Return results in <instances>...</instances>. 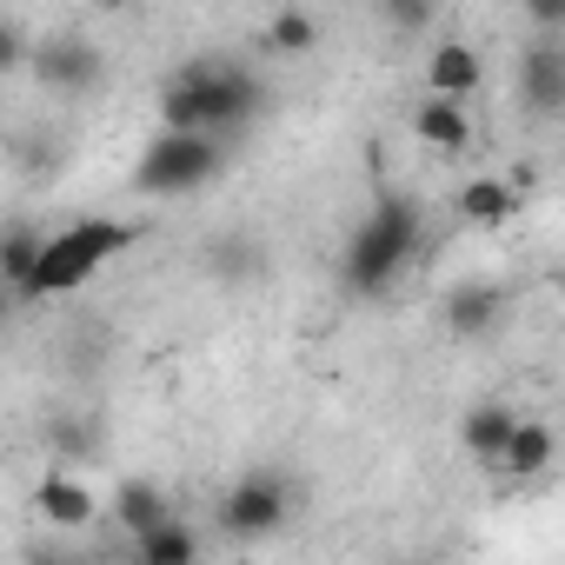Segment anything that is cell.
<instances>
[{
    "instance_id": "cell-1",
    "label": "cell",
    "mask_w": 565,
    "mask_h": 565,
    "mask_svg": "<svg viewBox=\"0 0 565 565\" xmlns=\"http://www.w3.org/2000/svg\"><path fill=\"white\" fill-rule=\"evenodd\" d=\"M259 107L266 87L233 54H200L160 87V127H186V134H239Z\"/></svg>"
},
{
    "instance_id": "cell-2",
    "label": "cell",
    "mask_w": 565,
    "mask_h": 565,
    "mask_svg": "<svg viewBox=\"0 0 565 565\" xmlns=\"http://www.w3.org/2000/svg\"><path fill=\"white\" fill-rule=\"evenodd\" d=\"M413 253H419V200H413V193L380 186V193H373V213L347 233V253H340V279H347V294L380 300L393 279L406 273V259H413Z\"/></svg>"
},
{
    "instance_id": "cell-3",
    "label": "cell",
    "mask_w": 565,
    "mask_h": 565,
    "mask_svg": "<svg viewBox=\"0 0 565 565\" xmlns=\"http://www.w3.org/2000/svg\"><path fill=\"white\" fill-rule=\"evenodd\" d=\"M134 239H140L134 220H74V226H61V233L47 239V253H41V273H34L28 300H54V294L87 287V279H94L114 253H127Z\"/></svg>"
},
{
    "instance_id": "cell-4",
    "label": "cell",
    "mask_w": 565,
    "mask_h": 565,
    "mask_svg": "<svg viewBox=\"0 0 565 565\" xmlns=\"http://www.w3.org/2000/svg\"><path fill=\"white\" fill-rule=\"evenodd\" d=\"M226 167V134H186V127H160L147 140V153L134 160V186L147 200H186L193 186H206Z\"/></svg>"
},
{
    "instance_id": "cell-5",
    "label": "cell",
    "mask_w": 565,
    "mask_h": 565,
    "mask_svg": "<svg viewBox=\"0 0 565 565\" xmlns=\"http://www.w3.org/2000/svg\"><path fill=\"white\" fill-rule=\"evenodd\" d=\"M287 519H294V486H287V472H273V466H253V472H239V479L226 486L220 512H213L220 539H233V545L273 539V532L287 525Z\"/></svg>"
},
{
    "instance_id": "cell-6",
    "label": "cell",
    "mask_w": 565,
    "mask_h": 565,
    "mask_svg": "<svg viewBox=\"0 0 565 565\" xmlns=\"http://www.w3.org/2000/svg\"><path fill=\"white\" fill-rule=\"evenodd\" d=\"M512 87H519L525 120H558L565 114V41H552V34L525 41L519 67H512Z\"/></svg>"
},
{
    "instance_id": "cell-7",
    "label": "cell",
    "mask_w": 565,
    "mask_h": 565,
    "mask_svg": "<svg viewBox=\"0 0 565 565\" xmlns=\"http://www.w3.org/2000/svg\"><path fill=\"white\" fill-rule=\"evenodd\" d=\"M28 67H34V81H41L47 94H94L100 74H107L100 47H94L87 34H41V47H34Z\"/></svg>"
},
{
    "instance_id": "cell-8",
    "label": "cell",
    "mask_w": 565,
    "mask_h": 565,
    "mask_svg": "<svg viewBox=\"0 0 565 565\" xmlns=\"http://www.w3.org/2000/svg\"><path fill=\"white\" fill-rule=\"evenodd\" d=\"M446 333H459V340H479V333H492L499 327V313H505V287L499 279H459V287L446 294Z\"/></svg>"
},
{
    "instance_id": "cell-9",
    "label": "cell",
    "mask_w": 565,
    "mask_h": 565,
    "mask_svg": "<svg viewBox=\"0 0 565 565\" xmlns=\"http://www.w3.org/2000/svg\"><path fill=\"white\" fill-rule=\"evenodd\" d=\"M47 452H54L61 466H94V459L107 452V426H100V413L61 406V413L47 419Z\"/></svg>"
},
{
    "instance_id": "cell-10",
    "label": "cell",
    "mask_w": 565,
    "mask_h": 565,
    "mask_svg": "<svg viewBox=\"0 0 565 565\" xmlns=\"http://www.w3.org/2000/svg\"><path fill=\"white\" fill-rule=\"evenodd\" d=\"M512 433H519V413L499 406V399H479V406L466 413V426H459L466 452H472L479 466H492V472H505V446H512Z\"/></svg>"
},
{
    "instance_id": "cell-11",
    "label": "cell",
    "mask_w": 565,
    "mask_h": 565,
    "mask_svg": "<svg viewBox=\"0 0 565 565\" xmlns=\"http://www.w3.org/2000/svg\"><path fill=\"white\" fill-rule=\"evenodd\" d=\"M54 233H41L34 220H8V233H0V273H8V294L28 307V287L41 273V253H47Z\"/></svg>"
},
{
    "instance_id": "cell-12",
    "label": "cell",
    "mask_w": 565,
    "mask_h": 565,
    "mask_svg": "<svg viewBox=\"0 0 565 565\" xmlns=\"http://www.w3.org/2000/svg\"><path fill=\"white\" fill-rule=\"evenodd\" d=\"M413 134L433 147V153H466L472 140V120H466V100H446V94H426L413 107Z\"/></svg>"
},
{
    "instance_id": "cell-13",
    "label": "cell",
    "mask_w": 565,
    "mask_h": 565,
    "mask_svg": "<svg viewBox=\"0 0 565 565\" xmlns=\"http://www.w3.org/2000/svg\"><path fill=\"white\" fill-rule=\"evenodd\" d=\"M34 505H41V519H47V525H61V532H81V525H87V519L100 512V499H94V492H87V486H81L74 472H61V466H54V472L41 479Z\"/></svg>"
},
{
    "instance_id": "cell-14",
    "label": "cell",
    "mask_w": 565,
    "mask_h": 565,
    "mask_svg": "<svg viewBox=\"0 0 565 565\" xmlns=\"http://www.w3.org/2000/svg\"><path fill=\"white\" fill-rule=\"evenodd\" d=\"M479 54L466 47V41H439L433 47V61H426V87L433 94H446V100H472L479 94Z\"/></svg>"
},
{
    "instance_id": "cell-15",
    "label": "cell",
    "mask_w": 565,
    "mask_h": 565,
    "mask_svg": "<svg viewBox=\"0 0 565 565\" xmlns=\"http://www.w3.org/2000/svg\"><path fill=\"white\" fill-rule=\"evenodd\" d=\"M107 512H114V519H120V525H127L134 539H140V532H153L160 519H173V505H167V492H160L153 479H120V486H114V505H107Z\"/></svg>"
},
{
    "instance_id": "cell-16",
    "label": "cell",
    "mask_w": 565,
    "mask_h": 565,
    "mask_svg": "<svg viewBox=\"0 0 565 565\" xmlns=\"http://www.w3.org/2000/svg\"><path fill=\"white\" fill-rule=\"evenodd\" d=\"M552 452H558L552 426H545V419H519V433H512V446H505V472H512V479H539V472L552 466Z\"/></svg>"
},
{
    "instance_id": "cell-17",
    "label": "cell",
    "mask_w": 565,
    "mask_h": 565,
    "mask_svg": "<svg viewBox=\"0 0 565 565\" xmlns=\"http://www.w3.org/2000/svg\"><path fill=\"white\" fill-rule=\"evenodd\" d=\"M134 552H140V565H193L200 558V532H186L180 519H160L153 532L134 539Z\"/></svg>"
},
{
    "instance_id": "cell-18",
    "label": "cell",
    "mask_w": 565,
    "mask_h": 565,
    "mask_svg": "<svg viewBox=\"0 0 565 565\" xmlns=\"http://www.w3.org/2000/svg\"><path fill=\"white\" fill-rule=\"evenodd\" d=\"M512 206H519V186H512V180H472V186L459 193V213H466L472 226H499V220H512Z\"/></svg>"
},
{
    "instance_id": "cell-19",
    "label": "cell",
    "mask_w": 565,
    "mask_h": 565,
    "mask_svg": "<svg viewBox=\"0 0 565 565\" xmlns=\"http://www.w3.org/2000/svg\"><path fill=\"white\" fill-rule=\"evenodd\" d=\"M320 47V21L307 8H279L266 21V54H313Z\"/></svg>"
},
{
    "instance_id": "cell-20",
    "label": "cell",
    "mask_w": 565,
    "mask_h": 565,
    "mask_svg": "<svg viewBox=\"0 0 565 565\" xmlns=\"http://www.w3.org/2000/svg\"><path fill=\"white\" fill-rule=\"evenodd\" d=\"M206 266H213V273H226V279H239V273H253V266H259V253H253L246 239H213Z\"/></svg>"
},
{
    "instance_id": "cell-21",
    "label": "cell",
    "mask_w": 565,
    "mask_h": 565,
    "mask_svg": "<svg viewBox=\"0 0 565 565\" xmlns=\"http://www.w3.org/2000/svg\"><path fill=\"white\" fill-rule=\"evenodd\" d=\"M386 14H393V28H406V34H419L433 14H439V0H386Z\"/></svg>"
},
{
    "instance_id": "cell-22",
    "label": "cell",
    "mask_w": 565,
    "mask_h": 565,
    "mask_svg": "<svg viewBox=\"0 0 565 565\" xmlns=\"http://www.w3.org/2000/svg\"><path fill=\"white\" fill-rule=\"evenodd\" d=\"M519 8L539 34H565V0H519Z\"/></svg>"
},
{
    "instance_id": "cell-23",
    "label": "cell",
    "mask_w": 565,
    "mask_h": 565,
    "mask_svg": "<svg viewBox=\"0 0 565 565\" xmlns=\"http://www.w3.org/2000/svg\"><path fill=\"white\" fill-rule=\"evenodd\" d=\"M87 8H100V14H114V8H127V0H87Z\"/></svg>"
}]
</instances>
